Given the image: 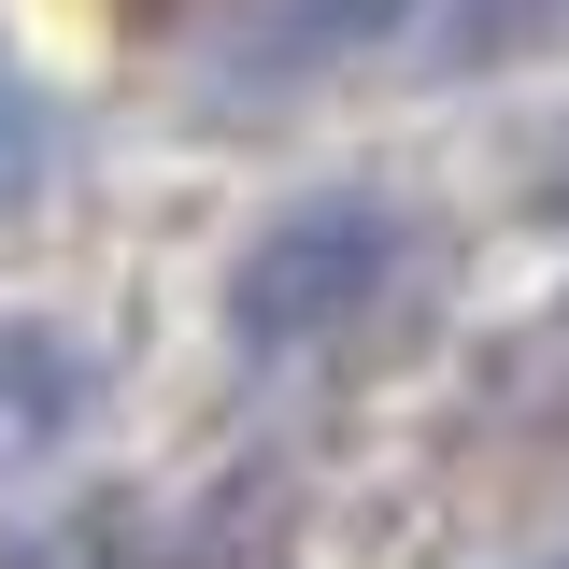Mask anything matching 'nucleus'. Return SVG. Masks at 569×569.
I'll use <instances>...</instances> for the list:
<instances>
[{
	"mask_svg": "<svg viewBox=\"0 0 569 569\" xmlns=\"http://www.w3.org/2000/svg\"><path fill=\"white\" fill-rule=\"evenodd\" d=\"M399 257H413V213L385 200V186H328V200L271 213V228L228 257V342L242 356L342 342L370 299H399Z\"/></svg>",
	"mask_w": 569,
	"mask_h": 569,
	"instance_id": "obj_1",
	"label": "nucleus"
},
{
	"mask_svg": "<svg viewBox=\"0 0 569 569\" xmlns=\"http://www.w3.org/2000/svg\"><path fill=\"white\" fill-rule=\"evenodd\" d=\"M100 385H114V356L86 342V328L14 313V328H0V485L58 470L71 441H86V413H100Z\"/></svg>",
	"mask_w": 569,
	"mask_h": 569,
	"instance_id": "obj_3",
	"label": "nucleus"
},
{
	"mask_svg": "<svg viewBox=\"0 0 569 569\" xmlns=\"http://www.w3.org/2000/svg\"><path fill=\"white\" fill-rule=\"evenodd\" d=\"M527 569H569V541H556V556H527Z\"/></svg>",
	"mask_w": 569,
	"mask_h": 569,
	"instance_id": "obj_7",
	"label": "nucleus"
},
{
	"mask_svg": "<svg viewBox=\"0 0 569 569\" xmlns=\"http://www.w3.org/2000/svg\"><path fill=\"white\" fill-rule=\"evenodd\" d=\"M569 43V0H413L385 58L413 86H485V71H527Z\"/></svg>",
	"mask_w": 569,
	"mask_h": 569,
	"instance_id": "obj_4",
	"label": "nucleus"
},
{
	"mask_svg": "<svg viewBox=\"0 0 569 569\" xmlns=\"http://www.w3.org/2000/svg\"><path fill=\"white\" fill-rule=\"evenodd\" d=\"M43 171H58V114H43V86H14V71H0V213L29 200Z\"/></svg>",
	"mask_w": 569,
	"mask_h": 569,
	"instance_id": "obj_6",
	"label": "nucleus"
},
{
	"mask_svg": "<svg viewBox=\"0 0 569 569\" xmlns=\"http://www.w3.org/2000/svg\"><path fill=\"white\" fill-rule=\"evenodd\" d=\"M399 14H413V0H257V14L213 43V114H271V100H299V86L385 58Z\"/></svg>",
	"mask_w": 569,
	"mask_h": 569,
	"instance_id": "obj_2",
	"label": "nucleus"
},
{
	"mask_svg": "<svg viewBox=\"0 0 569 569\" xmlns=\"http://www.w3.org/2000/svg\"><path fill=\"white\" fill-rule=\"evenodd\" d=\"M14 569H200V541L171 527V512H142V498H100V512H71V527H43Z\"/></svg>",
	"mask_w": 569,
	"mask_h": 569,
	"instance_id": "obj_5",
	"label": "nucleus"
}]
</instances>
